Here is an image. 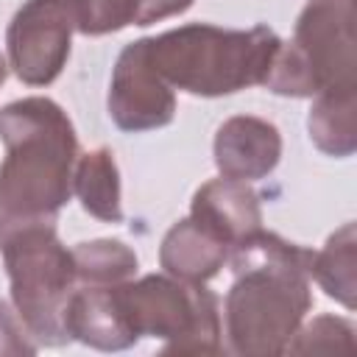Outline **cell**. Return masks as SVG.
<instances>
[{"instance_id": "30bf717a", "label": "cell", "mask_w": 357, "mask_h": 357, "mask_svg": "<svg viewBox=\"0 0 357 357\" xmlns=\"http://www.w3.org/2000/svg\"><path fill=\"white\" fill-rule=\"evenodd\" d=\"M190 218L229 245V251L262 229V212L257 192L245 181L212 178L192 195Z\"/></svg>"}, {"instance_id": "5bb4252c", "label": "cell", "mask_w": 357, "mask_h": 357, "mask_svg": "<svg viewBox=\"0 0 357 357\" xmlns=\"http://www.w3.org/2000/svg\"><path fill=\"white\" fill-rule=\"evenodd\" d=\"M73 192L78 195L84 212H89L98 220L120 223L123 206H120V173L114 153L109 148L89 151L78 156L73 170Z\"/></svg>"}, {"instance_id": "5b68a950", "label": "cell", "mask_w": 357, "mask_h": 357, "mask_svg": "<svg viewBox=\"0 0 357 357\" xmlns=\"http://www.w3.org/2000/svg\"><path fill=\"white\" fill-rule=\"evenodd\" d=\"M11 282V301L28 335L45 346L70 340L64 312L78 284L73 251L61 245L53 223L17 229L0 243Z\"/></svg>"}, {"instance_id": "d6986e66", "label": "cell", "mask_w": 357, "mask_h": 357, "mask_svg": "<svg viewBox=\"0 0 357 357\" xmlns=\"http://www.w3.org/2000/svg\"><path fill=\"white\" fill-rule=\"evenodd\" d=\"M25 332V324L14 318L6 301H0V354H33L36 343H31Z\"/></svg>"}, {"instance_id": "e0dca14e", "label": "cell", "mask_w": 357, "mask_h": 357, "mask_svg": "<svg viewBox=\"0 0 357 357\" xmlns=\"http://www.w3.org/2000/svg\"><path fill=\"white\" fill-rule=\"evenodd\" d=\"M78 284H123L137 273V254L120 240H92L73 248Z\"/></svg>"}, {"instance_id": "8fae6325", "label": "cell", "mask_w": 357, "mask_h": 357, "mask_svg": "<svg viewBox=\"0 0 357 357\" xmlns=\"http://www.w3.org/2000/svg\"><path fill=\"white\" fill-rule=\"evenodd\" d=\"M64 324H67L70 340H81L103 351H120L137 343L114 298V284L75 287L67 301Z\"/></svg>"}, {"instance_id": "6da1fadb", "label": "cell", "mask_w": 357, "mask_h": 357, "mask_svg": "<svg viewBox=\"0 0 357 357\" xmlns=\"http://www.w3.org/2000/svg\"><path fill=\"white\" fill-rule=\"evenodd\" d=\"M234 284L226 296V335L234 354L273 357L287 351L312 307V251L271 231H254L229 251Z\"/></svg>"}, {"instance_id": "3957f363", "label": "cell", "mask_w": 357, "mask_h": 357, "mask_svg": "<svg viewBox=\"0 0 357 357\" xmlns=\"http://www.w3.org/2000/svg\"><path fill=\"white\" fill-rule=\"evenodd\" d=\"M282 39L268 25L248 31L192 22L148 39V56L167 86L220 98L265 84Z\"/></svg>"}, {"instance_id": "8992f818", "label": "cell", "mask_w": 357, "mask_h": 357, "mask_svg": "<svg viewBox=\"0 0 357 357\" xmlns=\"http://www.w3.org/2000/svg\"><path fill=\"white\" fill-rule=\"evenodd\" d=\"M114 298L137 340L142 335L162 337L165 351L178 354L220 351L218 298L204 284L151 273L114 284Z\"/></svg>"}, {"instance_id": "7c38bea8", "label": "cell", "mask_w": 357, "mask_h": 357, "mask_svg": "<svg viewBox=\"0 0 357 357\" xmlns=\"http://www.w3.org/2000/svg\"><path fill=\"white\" fill-rule=\"evenodd\" d=\"M226 259H229V245L212 237L209 231H204L192 218L178 220L165 234L159 248L162 268L181 282L204 284L223 268Z\"/></svg>"}, {"instance_id": "277c9868", "label": "cell", "mask_w": 357, "mask_h": 357, "mask_svg": "<svg viewBox=\"0 0 357 357\" xmlns=\"http://www.w3.org/2000/svg\"><path fill=\"white\" fill-rule=\"evenodd\" d=\"M262 86L293 98H312L324 89H354V0H310L298 14L293 42L279 45Z\"/></svg>"}, {"instance_id": "9a60e30c", "label": "cell", "mask_w": 357, "mask_h": 357, "mask_svg": "<svg viewBox=\"0 0 357 357\" xmlns=\"http://www.w3.org/2000/svg\"><path fill=\"white\" fill-rule=\"evenodd\" d=\"M357 89V86H354ZM354 89H324L315 95L310 112V139L318 151L329 156H351L357 148V123H354Z\"/></svg>"}, {"instance_id": "4fadbf2b", "label": "cell", "mask_w": 357, "mask_h": 357, "mask_svg": "<svg viewBox=\"0 0 357 357\" xmlns=\"http://www.w3.org/2000/svg\"><path fill=\"white\" fill-rule=\"evenodd\" d=\"M75 31L86 36L112 33L128 25H151L184 14L192 0H70Z\"/></svg>"}, {"instance_id": "ffe728a7", "label": "cell", "mask_w": 357, "mask_h": 357, "mask_svg": "<svg viewBox=\"0 0 357 357\" xmlns=\"http://www.w3.org/2000/svg\"><path fill=\"white\" fill-rule=\"evenodd\" d=\"M3 81H6V59L0 56V84H3Z\"/></svg>"}, {"instance_id": "ac0fdd59", "label": "cell", "mask_w": 357, "mask_h": 357, "mask_svg": "<svg viewBox=\"0 0 357 357\" xmlns=\"http://www.w3.org/2000/svg\"><path fill=\"white\" fill-rule=\"evenodd\" d=\"M354 329L349 321L335 315H318L301 332H296L287 343V351H315V349H351Z\"/></svg>"}, {"instance_id": "2e32d148", "label": "cell", "mask_w": 357, "mask_h": 357, "mask_svg": "<svg viewBox=\"0 0 357 357\" xmlns=\"http://www.w3.org/2000/svg\"><path fill=\"white\" fill-rule=\"evenodd\" d=\"M310 276L321 284V290L340 301L346 310H354L357 298V237L354 223L340 226L321 251H312Z\"/></svg>"}, {"instance_id": "52a82bcc", "label": "cell", "mask_w": 357, "mask_h": 357, "mask_svg": "<svg viewBox=\"0 0 357 357\" xmlns=\"http://www.w3.org/2000/svg\"><path fill=\"white\" fill-rule=\"evenodd\" d=\"M70 0H28L6 33L8 67L28 86H47L59 78L70 56L73 36Z\"/></svg>"}, {"instance_id": "ba28073f", "label": "cell", "mask_w": 357, "mask_h": 357, "mask_svg": "<svg viewBox=\"0 0 357 357\" xmlns=\"http://www.w3.org/2000/svg\"><path fill=\"white\" fill-rule=\"evenodd\" d=\"M109 114L117 128L134 134L162 128L173 120L176 95L151 64L148 39L126 45V50L117 56L109 86Z\"/></svg>"}, {"instance_id": "7a4b0ae2", "label": "cell", "mask_w": 357, "mask_h": 357, "mask_svg": "<svg viewBox=\"0 0 357 357\" xmlns=\"http://www.w3.org/2000/svg\"><path fill=\"white\" fill-rule=\"evenodd\" d=\"M0 243L17 229L56 223L73 195L78 139L50 98H22L0 109Z\"/></svg>"}, {"instance_id": "9c48e42d", "label": "cell", "mask_w": 357, "mask_h": 357, "mask_svg": "<svg viewBox=\"0 0 357 357\" xmlns=\"http://www.w3.org/2000/svg\"><path fill=\"white\" fill-rule=\"evenodd\" d=\"M282 156L279 128L262 117H229L215 137V165L223 178L254 181L265 178Z\"/></svg>"}]
</instances>
